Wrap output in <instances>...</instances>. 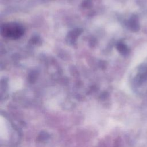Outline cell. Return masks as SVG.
I'll use <instances>...</instances> for the list:
<instances>
[{
    "label": "cell",
    "instance_id": "cell-1",
    "mask_svg": "<svg viewBox=\"0 0 147 147\" xmlns=\"http://www.w3.org/2000/svg\"><path fill=\"white\" fill-rule=\"evenodd\" d=\"M48 137H49V134L47 133L42 132L39 134L38 137V140L39 141H44L48 138Z\"/></svg>",
    "mask_w": 147,
    "mask_h": 147
}]
</instances>
